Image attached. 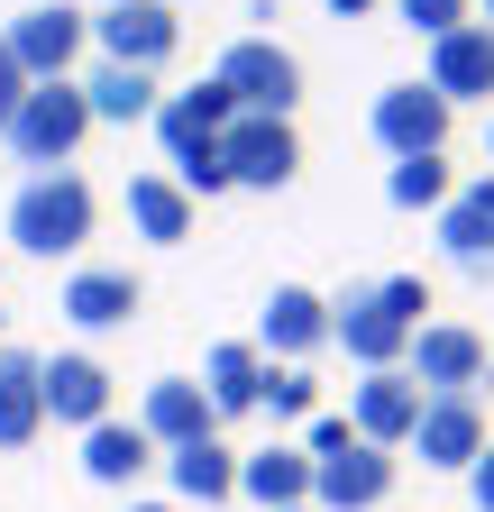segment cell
I'll list each match as a JSON object with an SVG mask.
<instances>
[{"instance_id":"8992f818","label":"cell","mask_w":494,"mask_h":512,"mask_svg":"<svg viewBox=\"0 0 494 512\" xmlns=\"http://www.w3.org/2000/svg\"><path fill=\"white\" fill-rule=\"evenodd\" d=\"M449 101L430 92V83H385L376 110H366V128H376V147L403 165V156H449Z\"/></svg>"},{"instance_id":"3957f363","label":"cell","mask_w":494,"mask_h":512,"mask_svg":"<svg viewBox=\"0 0 494 512\" xmlns=\"http://www.w3.org/2000/svg\"><path fill=\"white\" fill-rule=\"evenodd\" d=\"M211 83H220L247 119H293V101H302V64H293V46H275V37H238V46L211 64Z\"/></svg>"},{"instance_id":"603a6c76","label":"cell","mask_w":494,"mask_h":512,"mask_svg":"<svg viewBox=\"0 0 494 512\" xmlns=\"http://www.w3.org/2000/svg\"><path fill=\"white\" fill-rule=\"evenodd\" d=\"M129 229L156 238V247H183L193 238V192L174 174H129Z\"/></svg>"},{"instance_id":"2e32d148","label":"cell","mask_w":494,"mask_h":512,"mask_svg":"<svg viewBox=\"0 0 494 512\" xmlns=\"http://www.w3.org/2000/svg\"><path fill=\"white\" fill-rule=\"evenodd\" d=\"M138 302H147V284H138L129 266H74L65 293H55V311H65L74 330H129Z\"/></svg>"},{"instance_id":"5b68a950","label":"cell","mask_w":494,"mask_h":512,"mask_svg":"<svg viewBox=\"0 0 494 512\" xmlns=\"http://www.w3.org/2000/svg\"><path fill=\"white\" fill-rule=\"evenodd\" d=\"M403 375L421 384V394H476V384L494 375V339H485V330H467V320H421Z\"/></svg>"},{"instance_id":"f1b7e54d","label":"cell","mask_w":494,"mask_h":512,"mask_svg":"<svg viewBox=\"0 0 494 512\" xmlns=\"http://www.w3.org/2000/svg\"><path fill=\"white\" fill-rule=\"evenodd\" d=\"M348 439H357V430H348V412H321L312 430H302V458H339Z\"/></svg>"},{"instance_id":"9a60e30c","label":"cell","mask_w":494,"mask_h":512,"mask_svg":"<svg viewBox=\"0 0 494 512\" xmlns=\"http://www.w3.org/2000/svg\"><path fill=\"white\" fill-rule=\"evenodd\" d=\"M421 83L440 92L449 110H458V101H494V28L467 19V28H449V37H430V74H421Z\"/></svg>"},{"instance_id":"484cf974","label":"cell","mask_w":494,"mask_h":512,"mask_svg":"<svg viewBox=\"0 0 494 512\" xmlns=\"http://www.w3.org/2000/svg\"><path fill=\"white\" fill-rule=\"evenodd\" d=\"M449 192H458L449 156H403V165L385 174V202H394V211H440Z\"/></svg>"},{"instance_id":"d590c367","label":"cell","mask_w":494,"mask_h":512,"mask_svg":"<svg viewBox=\"0 0 494 512\" xmlns=\"http://www.w3.org/2000/svg\"><path fill=\"white\" fill-rule=\"evenodd\" d=\"M485 156H494V128H485Z\"/></svg>"},{"instance_id":"6da1fadb","label":"cell","mask_w":494,"mask_h":512,"mask_svg":"<svg viewBox=\"0 0 494 512\" xmlns=\"http://www.w3.org/2000/svg\"><path fill=\"white\" fill-rule=\"evenodd\" d=\"M92 220H101V202H92L83 174H28L19 202H10V247H28V256H83Z\"/></svg>"},{"instance_id":"83f0119b","label":"cell","mask_w":494,"mask_h":512,"mask_svg":"<svg viewBox=\"0 0 494 512\" xmlns=\"http://www.w3.org/2000/svg\"><path fill=\"white\" fill-rule=\"evenodd\" d=\"M394 19H403L412 37H449V28L476 19V0H394Z\"/></svg>"},{"instance_id":"f546056e","label":"cell","mask_w":494,"mask_h":512,"mask_svg":"<svg viewBox=\"0 0 494 512\" xmlns=\"http://www.w3.org/2000/svg\"><path fill=\"white\" fill-rule=\"evenodd\" d=\"M376 284H385V302H394V311L412 320V330H421V311H430V284H421V275H376Z\"/></svg>"},{"instance_id":"d4e9b609","label":"cell","mask_w":494,"mask_h":512,"mask_svg":"<svg viewBox=\"0 0 494 512\" xmlns=\"http://www.w3.org/2000/svg\"><path fill=\"white\" fill-rule=\"evenodd\" d=\"M46 430V394H37V357L0 348V448H28Z\"/></svg>"},{"instance_id":"ac0fdd59","label":"cell","mask_w":494,"mask_h":512,"mask_svg":"<svg viewBox=\"0 0 494 512\" xmlns=\"http://www.w3.org/2000/svg\"><path fill=\"white\" fill-rule=\"evenodd\" d=\"M430 220H440V247L458 256V266H494V174H476V183H458L449 192V202L440 211H430Z\"/></svg>"},{"instance_id":"cb8c5ba5","label":"cell","mask_w":494,"mask_h":512,"mask_svg":"<svg viewBox=\"0 0 494 512\" xmlns=\"http://www.w3.org/2000/svg\"><path fill=\"white\" fill-rule=\"evenodd\" d=\"M83 101H92V128L110 119V128H129V119H156V74H138V64H92L83 74Z\"/></svg>"},{"instance_id":"4dcf8cb0","label":"cell","mask_w":494,"mask_h":512,"mask_svg":"<svg viewBox=\"0 0 494 512\" xmlns=\"http://www.w3.org/2000/svg\"><path fill=\"white\" fill-rule=\"evenodd\" d=\"M28 101V74H19V55L10 46H0V128H10V110Z\"/></svg>"},{"instance_id":"44dd1931","label":"cell","mask_w":494,"mask_h":512,"mask_svg":"<svg viewBox=\"0 0 494 512\" xmlns=\"http://www.w3.org/2000/svg\"><path fill=\"white\" fill-rule=\"evenodd\" d=\"M202 394H211V412L220 421H238V412H257V384H266V357H257V339H220L211 357H202Z\"/></svg>"},{"instance_id":"52a82bcc","label":"cell","mask_w":494,"mask_h":512,"mask_svg":"<svg viewBox=\"0 0 494 512\" xmlns=\"http://www.w3.org/2000/svg\"><path fill=\"white\" fill-rule=\"evenodd\" d=\"M220 165H229V192L247 183V192H284L293 174H302V138H293V119H229L220 128Z\"/></svg>"},{"instance_id":"5bb4252c","label":"cell","mask_w":494,"mask_h":512,"mask_svg":"<svg viewBox=\"0 0 494 512\" xmlns=\"http://www.w3.org/2000/svg\"><path fill=\"white\" fill-rule=\"evenodd\" d=\"M37 394H46V421H65V430H92L110 421V366L65 348V357H37Z\"/></svg>"},{"instance_id":"ba28073f","label":"cell","mask_w":494,"mask_h":512,"mask_svg":"<svg viewBox=\"0 0 494 512\" xmlns=\"http://www.w3.org/2000/svg\"><path fill=\"white\" fill-rule=\"evenodd\" d=\"M412 448H421V467H440V476H467L485 448H494V421L476 394H430L421 421H412Z\"/></svg>"},{"instance_id":"ffe728a7","label":"cell","mask_w":494,"mask_h":512,"mask_svg":"<svg viewBox=\"0 0 494 512\" xmlns=\"http://www.w3.org/2000/svg\"><path fill=\"white\" fill-rule=\"evenodd\" d=\"M238 494L257 503V512H293V503H312V458L302 448H257V458H238Z\"/></svg>"},{"instance_id":"7a4b0ae2","label":"cell","mask_w":494,"mask_h":512,"mask_svg":"<svg viewBox=\"0 0 494 512\" xmlns=\"http://www.w3.org/2000/svg\"><path fill=\"white\" fill-rule=\"evenodd\" d=\"M10 156L19 165H37V174H65L74 165V147L92 138V101H83V83L65 74V83H28V101L10 110Z\"/></svg>"},{"instance_id":"836d02e7","label":"cell","mask_w":494,"mask_h":512,"mask_svg":"<svg viewBox=\"0 0 494 512\" xmlns=\"http://www.w3.org/2000/svg\"><path fill=\"white\" fill-rule=\"evenodd\" d=\"M129 512H174V503H129Z\"/></svg>"},{"instance_id":"d6986e66","label":"cell","mask_w":494,"mask_h":512,"mask_svg":"<svg viewBox=\"0 0 494 512\" xmlns=\"http://www.w3.org/2000/svg\"><path fill=\"white\" fill-rule=\"evenodd\" d=\"M147 467H156V439H147L138 421H119V412H110V421L83 430V476H92V485H138Z\"/></svg>"},{"instance_id":"1f68e13d","label":"cell","mask_w":494,"mask_h":512,"mask_svg":"<svg viewBox=\"0 0 494 512\" xmlns=\"http://www.w3.org/2000/svg\"><path fill=\"white\" fill-rule=\"evenodd\" d=\"M467 494H476V512H494V448H485V458L467 467Z\"/></svg>"},{"instance_id":"8fae6325","label":"cell","mask_w":494,"mask_h":512,"mask_svg":"<svg viewBox=\"0 0 494 512\" xmlns=\"http://www.w3.org/2000/svg\"><path fill=\"white\" fill-rule=\"evenodd\" d=\"M330 348V302L312 284H275L266 311H257V357L266 366H312Z\"/></svg>"},{"instance_id":"4fadbf2b","label":"cell","mask_w":494,"mask_h":512,"mask_svg":"<svg viewBox=\"0 0 494 512\" xmlns=\"http://www.w3.org/2000/svg\"><path fill=\"white\" fill-rule=\"evenodd\" d=\"M421 403H430V394H421L403 366H376V375H357V384H348V430H357L366 448H412Z\"/></svg>"},{"instance_id":"277c9868","label":"cell","mask_w":494,"mask_h":512,"mask_svg":"<svg viewBox=\"0 0 494 512\" xmlns=\"http://www.w3.org/2000/svg\"><path fill=\"white\" fill-rule=\"evenodd\" d=\"M330 348H348L357 375L403 366V357H412V320L385 302V284H348V293L330 302Z\"/></svg>"},{"instance_id":"4316f807","label":"cell","mask_w":494,"mask_h":512,"mask_svg":"<svg viewBox=\"0 0 494 512\" xmlns=\"http://www.w3.org/2000/svg\"><path fill=\"white\" fill-rule=\"evenodd\" d=\"M257 412H275V421H312V412H321V375H312V366H266Z\"/></svg>"},{"instance_id":"8d00e7d4","label":"cell","mask_w":494,"mask_h":512,"mask_svg":"<svg viewBox=\"0 0 494 512\" xmlns=\"http://www.w3.org/2000/svg\"><path fill=\"white\" fill-rule=\"evenodd\" d=\"M293 512H312V503H293Z\"/></svg>"},{"instance_id":"e575fe53","label":"cell","mask_w":494,"mask_h":512,"mask_svg":"<svg viewBox=\"0 0 494 512\" xmlns=\"http://www.w3.org/2000/svg\"><path fill=\"white\" fill-rule=\"evenodd\" d=\"M476 10H485V28H494V0H476Z\"/></svg>"},{"instance_id":"d6a6232c","label":"cell","mask_w":494,"mask_h":512,"mask_svg":"<svg viewBox=\"0 0 494 512\" xmlns=\"http://www.w3.org/2000/svg\"><path fill=\"white\" fill-rule=\"evenodd\" d=\"M330 10H339V19H366V10H385V0H330Z\"/></svg>"},{"instance_id":"7c38bea8","label":"cell","mask_w":494,"mask_h":512,"mask_svg":"<svg viewBox=\"0 0 494 512\" xmlns=\"http://www.w3.org/2000/svg\"><path fill=\"white\" fill-rule=\"evenodd\" d=\"M92 37H101V64L156 74V64L183 46V19H174V0H110V10L92 19Z\"/></svg>"},{"instance_id":"30bf717a","label":"cell","mask_w":494,"mask_h":512,"mask_svg":"<svg viewBox=\"0 0 494 512\" xmlns=\"http://www.w3.org/2000/svg\"><path fill=\"white\" fill-rule=\"evenodd\" d=\"M83 37H92V19H83V10H65V0H46V10H19L10 28H0V46L19 55V74H28V83H65V74H74V55H83Z\"/></svg>"},{"instance_id":"74e56055","label":"cell","mask_w":494,"mask_h":512,"mask_svg":"<svg viewBox=\"0 0 494 512\" xmlns=\"http://www.w3.org/2000/svg\"><path fill=\"white\" fill-rule=\"evenodd\" d=\"M101 10H110V0H101Z\"/></svg>"},{"instance_id":"7402d4cb","label":"cell","mask_w":494,"mask_h":512,"mask_svg":"<svg viewBox=\"0 0 494 512\" xmlns=\"http://www.w3.org/2000/svg\"><path fill=\"white\" fill-rule=\"evenodd\" d=\"M165 476H174V494L183 503H238V448H220V439H193V448H165Z\"/></svg>"},{"instance_id":"9c48e42d","label":"cell","mask_w":494,"mask_h":512,"mask_svg":"<svg viewBox=\"0 0 494 512\" xmlns=\"http://www.w3.org/2000/svg\"><path fill=\"white\" fill-rule=\"evenodd\" d=\"M394 476H403L394 448L348 439L339 458H312V512H376V503H394Z\"/></svg>"},{"instance_id":"e0dca14e","label":"cell","mask_w":494,"mask_h":512,"mask_svg":"<svg viewBox=\"0 0 494 512\" xmlns=\"http://www.w3.org/2000/svg\"><path fill=\"white\" fill-rule=\"evenodd\" d=\"M138 430L156 448H193V439H220V412H211V394H202L193 375H156L147 403H138Z\"/></svg>"}]
</instances>
